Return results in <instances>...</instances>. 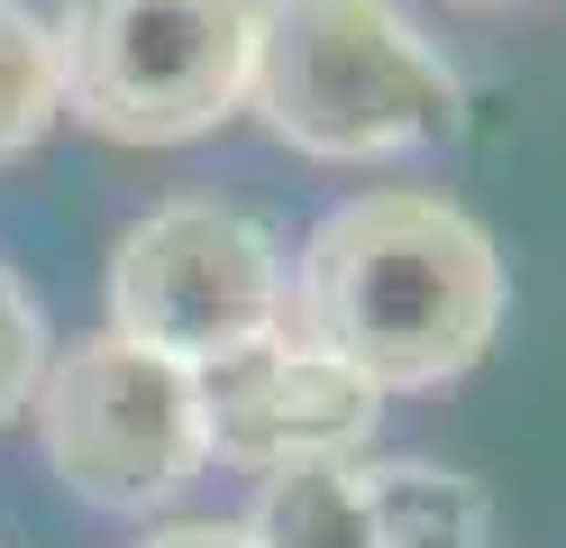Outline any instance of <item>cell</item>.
<instances>
[{
	"label": "cell",
	"mask_w": 566,
	"mask_h": 548,
	"mask_svg": "<svg viewBox=\"0 0 566 548\" xmlns=\"http://www.w3.org/2000/svg\"><path fill=\"white\" fill-rule=\"evenodd\" d=\"M503 329V256L439 193H357L302 238L283 339L338 356L375 393L448 384Z\"/></svg>",
	"instance_id": "obj_1"
},
{
	"label": "cell",
	"mask_w": 566,
	"mask_h": 548,
	"mask_svg": "<svg viewBox=\"0 0 566 548\" xmlns=\"http://www.w3.org/2000/svg\"><path fill=\"white\" fill-rule=\"evenodd\" d=\"M247 101L293 156L375 165L411 156L457 128V64L420 37L394 0H256Z\"/></svg>",
	"instance_id": "obj_2"
},
{
	"label": "cell",
	"mask_w": 566,
	"mask_h": 548,
	"mask_svg": "<svg viewBox=\"0 0 566 548\" xmlns=\"http://www.w3.org/2000/svg\"><path fill=\"white\" fill-rule=\"evenodd\" d=\"M55 101L111 146L210 137L247 101L256 0H64Z\"/></svg>",
	"instance_id": "obj_3"
},
{
	"label": "cell",
	"mask_w": 566,
	"mask_h": 548,
	"mask_svg": "<svg viewBox=\"0 0 566 548\" xmlns=\"http://www.w3.org/2000/svg\"><path fill=\"white\" fill-rule=\"evenodd\" d=\"M28 412H38V448L64 475V494H83L92 511H156L210 466L201 375L119 329L83 339L74 356H46Z\"/></svg>",
	"instance_id": "obj_4"
},
{
	"label": "cell",
	"mask_w": 566,
	"mask_h": 548,
	"mask_svg": "<svg viewBox=\"0 0 566 548\" xmlns=\"http://www.w3.org/2000/svg\"><path fill=\"white\" fill-rule=\"evenodd\" d=\"M111 329L210 375L283 329V256L238 201H156L111 256Z\"/></svg>",
	"instance_id": "obj_5"
},
{
	"label": "cell",
	"mask_w": 566,
	"mask_h": 548,
	"mask_svg": "<svg viewBox=\"0 0 566 548\" xmlns=\"http://www.w3.org/2000/svg\"><path fill=\"white\" fill-rule=\"evenodd\" d=\"M375 412H384V393L366 375H347L338 356L283 339V329L201 375V438H210V457H229L247 475L366 457Z\"/></svg>",
	"instance_id": "obj_6"
},
{
	"label": "cell",
	"mask_w": 566,
	"mask_h": 548,
	"mask_svg": "<svg viewBox=\"0 0 566 548\" xmlns=\"http://www.w3.org/2000/svg\"><path fill=\"white\" fill-rule=\"evenodd\" d=\"M357 511L375 548H484L493 539V503L475 475L457 466H430V457H357Z\"/></svg>",
	"instance_id": "obj_7"
},
{
	"label": "cell",
	"mask_w": 566,
	"mask_h": 548,
	"mask_svg": "<svg viewBox=\"0 0 566 548\" xmlns=\"http://www.w3.org/2000/svg\"><path fill=\"white\" fill-rule=\"evenodd\" d=\"M357 466V457H347ZM347 466H293L265 475L256 511H247V539L256 548H375L366 511H357V475Z\"/></svg>",
	"instance_id": "obj_8"
},
{
	"label": "cell",
	"mask_w": 566,
	"mask_h": 548,
	"mask_svg": "<svg viewBox=\"0 0 566 548\" xmlns=\"http://www.w3.org/2000/svg\"><path fill=\"white\" fill-rule=\"evenodd\" d=\"M64 120L55 101V37L28 0H0V165L28 156L46 128Z\"/></svg>",
	"instance_id": "obj_9"
},
{
	"label": "cell",
	"mask_w": 566,
	"mask_h": 548,
	"mask_svg": "<svg viewBox=\"0 0 566 548\" xmlns=\"http://www.w3.org/2000/svg\"><path fill=\"white\" fill-rule=\"evenodd\" d=\"M38 375H46V311L10 266H0V421L38 402Z\"/></svg>",
	"instance_id": "obj_10"
},
{
	"label": "cell",
	"mask_w": 566,
	"mask_h": 548,
	"mask_svg": "<svg viewBox=\"0 0 566 548\" xmlns=\"http://www.w3.org/2000/svg\"><path fill=\"white\" fill-rule=\"evenodd\" d=\"M137 548H256L247 521H174V530H147Z\"/></svg>",
	"instance_id": "obj_11"
},
{
	"label": "cell",
	"mask_w": 566,
	"mask_h": 548,
	"mask_svg": "<svg viewBox=\"0 0 566 548\" xmlns=\"http://www.w3.org/2000/svg\"><path fill=\"white\" fill-rule=\"evenodd\" d=\"M475 10H493V0H475Z\"/></svg>",
	"instance_id": "obj_12"
}]
</instances>
